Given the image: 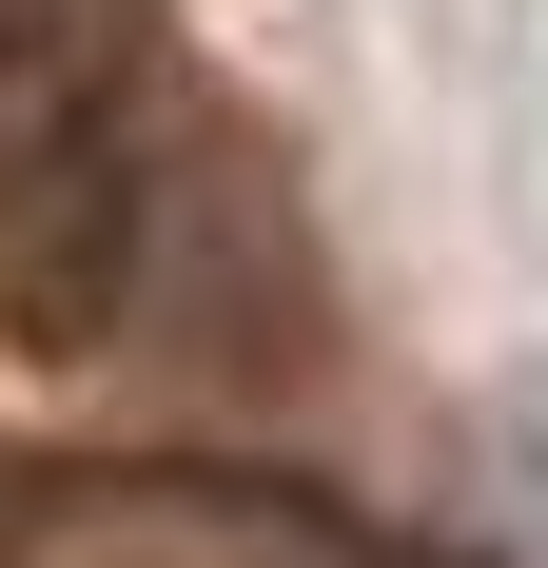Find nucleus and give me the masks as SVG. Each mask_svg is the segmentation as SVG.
Segmentation results:
<instances>
[{"instance_id":"f257e3e1","label":"nucleus","mask_w":548,"mask_h":568,"mask_svg":"<svg viewBox=\"0 0 548 568\" xmlns=\"http://www.w3.org/2000/svg\"><path fill=\"white\" fill-rule=\"evenodd\" d=\"M99 40H118V0H0V158L99 99Z\"/></svg>"}]
</instances>
